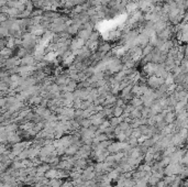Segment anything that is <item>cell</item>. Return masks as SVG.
Segmentation results:
<instances>
[{
    "mask_svg": "<svg viewBox=\"0 0 188 187\" xmlns=\"http://www.w3.org/2000/svg\"><path fill=\"white\" fill-rule=\"evenodd\" d=\"M91 105V102L90 101H88V100H83L81 101V105H80V109L81 110H85V109H87L88 107Z\"/></svg>",
    "mask_w": 188,
    "mask_h": 187,
    "instance_id": "obj_20",
    "label": "cell"
},
{
    "mask_svg": "<svg viewBox=\"0 0 188 187\" xmlns=\"http://www.w3.org/2000/svg\"><path fill=\"white\" fill-rule=\"evenodd\" d=\"M125 76H127V75H125V71L122 69V71H120V72L116 73V74H115V76H113V78H115L117 81H119V83H120V81H122L123 79H125Z\"/></svg>",
    "mask_w": 188,
    "mask_h": 187,
    "instance_id": "obj_13",
    "label": "cell"
},
{
    "mask_svg": "<svg viewBox=\"0 0 188 187\" xmlns=\"http://www.w3.org/2000/svg\"><path fill=\"white\" fill-rule=\"evenodd\" d=\"M28 54H29V51H28V50H26L24 47H20V49L18 50V52H17V57L22 58Z\"/></svg>",
    "mask_w": 188,
    "mask_h": 187,
    "instance_id": "obj_17",
    "label": "cell"
},
{
    "mask_svg": "<svg viewBox=\"0 0 188 187\" xmlns=\"http://www.w3.org/2000/svg\"><path fill=\"white\" fill-rule=\"evenodd\" d=\"M28 100H29L30 106H39V105L41 104V101L43 100V98L41 97L40 95L39 96H32V97H30Z\"/></svg>",
    "mask_w": 188,
    "mask_h": 187,
    "instance_id": "obj_9",
    "label": "cell"
},
{
    "mask_svg": "<svg viewBox=\"0 0 188 187\" xmlns=\"http://www.w3.org/2000/svg\"><path fill=\"white\" fill-rule=\"evenodd\" d=\"M172 95L174 96V98L176 99L177 101L182 100L183 98L187 96V90H180V92H174Z\"/></svg>",
    "mask_w": 188,
    "mask_h": 187,
    "instance_id": "obj_10",
    "label": "cell"
},
{
    "mask_svg": "<svg viewBox=\"0 0 188 187\" xmlns=\"http://www.w3.org/2000/svg\"><path fill=\"white\" fill-rule=\"evenodd\" d=\"M91 32L93 31H89V30H86V29H80L78 32H77V36L83 39L84 41H87L88 39H89Z\"/></svg>",
    "mask_w": 188,
    "mask_h": 187,
    "instance_id": "obj_8",
    "label": "cell"
},
{
    "mask_svg": "<svg viewBox=\"0 0 188 187\" xmlns=\"http://www.w3.org/2000/svg\"><path fill=\"white\" fill-rule=\"evenodd\" d=\"M154 50V47L152 45H150V44H148V45H145L143 49H142V57L143 56H145V55H149L152 53V51Z\"/></svg>",
    "mask_w": 188,
    "mask_h": 187,
    "instance_id": "obj_14",
    "label": "cell"
},
{
    "mask_svg": "<svg viewBox=\"0 0 188 187\" xmlns=\"http://www.w3.org/2000/svg\"><path fill=\"white\" fill-rule=\"evenodd\" d=\"M109 122H110V126L111 127H117V126H119L120 124V122H122V119L120 118V117H110L109 118Z\"/></svg>",
    "mask_w": 188,
    "mask_h": 187,
    "instance_id": "obj_11",
    "label": "cell"
},
{
    "mask_svg": "<svg viewBox=\"0 0 188 187\" xmlns=\"http://www.w3.org/2000/svg\"><path fill=\"white\" fill-rule=\"evenodd\" d=\"M157 64H154L152 62H149V63H145L144 66H143V72L144 74L150 77V76H154V73L156 71Z\"/></svg>",
    "mask_w": 188,
    "mask_h": 187,
    "instance_id": "obj_2",
    "label": "cell"
},
{
    "mask_svg": "<svg viewBox=\"0 0 188 187\" xmlns=\"http://www.w3.org/2000/svg\"><path fill=\"white\" fill-rule=\"evenodd\" d=\"M122 113H123V109H122L121 107H117V106L113 107V109H112L113 117H120Z\"/></svg>",
    "mask_w": 188,
    "mask_h": 187,
    "instance_id": "obj_16",
    "label": "cell"
},
{
    "mask_svg": "<svg viewBox=\"0 0 188 187\" xmlns=\"http://www.w3.org/2000/svg\"><path fill=\"white\" fill-rule=\"evenodd\" d=\"M97 51L98 52H101V53H108L111 51V45L107 42H99V45L97 47Z\"/></svg>",
    "mask_w": 188,
    "mask_h": 187,
    "instance_id": "obj_7",
    "label": "cell"
},
{
    "mask_svg": "<svg viewBox=\"0 0 188 187\" xmlns=\"http://www.w3.org/2000/svg\"><path fill=\"white\" fill-rule=\"evenodd\" d=\"M0 97H1V92H0Z\"/></svg>",
    "mask_w": 188,
    "mask_h": 187,
    "instance_id": "obj_23",
    "label": "cell"
},
{
    "mask_svg": "<svg viewBox=\"0 0 188 187\" xmlns=\"http://www.w3.org/2000/svg\"><path fill=\"white\" fill-rule=\"evenodd\" d=\"M129 104L132 105L134 108H136V107L142 106V105H143V102H142V99L140 97H134V98H132L130 101H129Z\"/></svg>",
    "mask_w": 188,
    "mask_h": 187,
    "instance_id": "obj_12",
    "label": "cell"
},
{
    "mask_svg": "<svg viewBox=\"0 0 188 187\" xmlns=\"http://www.w3.org/2000/svg\"><path fill=\"white\" fill-rule=\"evenodd\" d=\"M6 102H7L6 97H0V108H2V107L6 106Z\"/></svg>",
    "mask_w": 188,
    "mask_h": 187,
    "instance_id": "obj_21",
    "label": "cell"
},
{
    "mask_svg": "<svg viewBox=\"0 0 188 187\" xmlns=\"http://www.w3.org/2000/svg\"><path fill=\"white\" fill-rule=\"evenodd\" d=\"M145 84L149 88H152V89L156 90L162 84H164V79L161 77H156V76H150L148 77V79L145 81Z\"/></svg>",
    "mask_w": 188,
    "mask_h": 187,
    "instance_id": "obj_1",
    "label": "cell"
},
{
    "mask_svg": "<svg viewBox=\"0 0 188 187\" xmlns=\"http://www.w3.org/2000/svg\"><path fill=\"white\" fill-rule=\"evenodd\" d=\"M99 36H100L99 32L93 31V32H91V34H90V36H89V39H88V40H89V41H99Z\"/></svg>",
    "mask_w": 188,
    "mask_h": 187,
    "instance_id": "obj_18",
    "label": "cell"
},
{
    "mask_svg": "<svg viewBox=\"0 0 188 187\" xmlns=\"http://www.w3.org/2000/svg\"><path fill=\"white\" fill-rule=\"evenodd\" d=\"M7 19H8V18H7V16L5 15V13H1V12H0V26H1V23L5 22Z\"/></svg>",
    "mask_w": 188,
    "mask_h": 187,
    "instance_id": "obj_22",
    "label": "cell"
},
{
    "mask_svg": "<svg viewBox=\"0 0 188 187\" xmlns=\"http://www.w3.org/2000/svg\"><path fill=\"white\" fill-rule=\"evenodd\" d=\"M36 62H35L33 55H26L24 57L20 58V65L22 66H32V65H35Z\"/></svg>",
    "mask_w": 188,
    "mask_h": 187,
    "instance_id": "obj_5",
    "label": "cell"
},
{
    "mask_svg": "<svg viewBox=\"0 0 188 187\" xmlns=\"http://www.w3.org/2000/svg\"><path fill=\"white\" fill-rule=\"evenodd\" d=\"M166 26H167V22H165V21H162V20H159L154 23L153 30H154V32L157 34V33H159V32H162L164 29H166Z\"/></svg>",
    "mask_w": 188,
    "mask_h": 187,
    "instance_id": "obj_6",
    "label": "cell"
},
{
    "mask_svg": "<svg viewBox=\"0 0 188 187\" xmlns=\"http://www.w3.org/2000/svg\"><path fill=\"white\" fill-rule=\"evenodd\" d=\"M81 99H79V98H76V99H74V101H73V108L74 109H80V105H81Z\"/></svg>",
    "mask_w": 188,
    "mask_h": 187,
    "instance_id": "obj_19",
    "label": "cell"
},
{
    "mask_svg": "<svg viewBox=\"0 0 188 187\" xmlns=\"http://www.w3.org/2000/svg\"><path fill=\"white\" fill-rule=\"evenodd\" d=\"M136 10H139V5H138V2H134V1H131V0H129V1L125 3V11L127 12L128 15L133 13V12H135Z\"/></svg>",
    "mask_w": 188,
    "mask_h": 187,
    "instance_id": "obj_4",
    "label": "cell"
},
{
    "mask_svg": "<svg viewBox=\"0 0 188 187\" xmlns=\"http://www.w3.org/2000/svg\"><path fill=\"white\" fill-rule=\"evenodd\" d=\"M84 45H85V41L83 40V39H80V37L77 36L76 39L70 41V50L72 51V52H74V51H76V50H79L80 47H83Z\"/></svg>",
    "mask_w": 188,
    "mask_h": 187,
    "instance_id": "obj_3",
    "label": "cell"
},
{
    "mask_svg": "<svg viewBox=\"0 0 188 187\" xmlns=\"http://www.w3.org/2000/svg\"><path fill=\"white\" fill-rule=\"evenodd\" d=\"M129 118L131 119H139L141 118V111H139V110L136 109V108H134L132 111L129 113Z\"/></svg>",
    "mask_w": 188,
    "mask_h": 187,
    "instance_id": "obj_15",
    "label": "cell"
}]
</instances>
